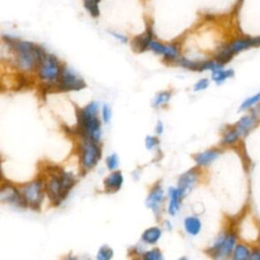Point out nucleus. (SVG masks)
<instances>
[{
  "mask_svg": "<svg viewBox=\"0 0 260 260\" xmlns=\"http://www.w3.org/2000/svg\"><path fill=\"white\" fill-rule=\"evenodd\" d=\"M2 41L13 54V64L21 73H36L47 53L46 49L34 42L11 35H2Z\"/></svg>",
  "mask_w": 260,
  "mask_h": 260,
  "instance_id": "f257e3e1",
  "label": "nucleus"
},
{
  "mask_svg": "<svg viewBox=\"0 0 260 260\" xmlns=\"http://www.w3.org/2000/svg\"><path fill=\"white\" fill-rule=\"evenodd\" d=\"M45 180L46 195L55 206L61 205L77 182L76 176L60 168L51 169Z\"/></svg>",
  "mask_w": 260,
  "mask_h": 260,
  "instance_id": "f03ea898",
  "label": "nucleus"
},
{
  "mask_svg": "<svg viewBox=\"0 0 260 260\" xmlns=\"http://www.w3.org/2000/svg\"><path fill=\"white\" fill-rule=\"evenodd\" d=\"M101 106L91 101L82 108L76 109V133L79 138L90 139L95 142L102 140V119L99 116Z\"/></svg>",
  "mask_w": 260,
  "mask_h": 260,
  "instance_id": "7ed1b4c3",
  "label": "nucleus"
},
{
  "mask_svg": "<svg viewBox=\"0 0 260 260\" xmlns=\"http://www.w3.org/2000/svg\"><path fill=\"white\" fill-rule=\"evenodd\" d=\"M260 47V36H242L234 38L228 42L221 43L213 54V59L225 65L229 63L235 55L249 50L251 48Z\"/></svg>",
  "mask_w": 260,
  "mask_h": 260,
  "instance_id": "20e7f679",
  "label": "nucleus"
},
{
  "mask_svg": "<svg viewBox=\"0 0 260 260\" xmlns=\"http://www.w3.org/2000/svg\"><path fill=\"white\" fill-rule=\"evenodd\" d=\"M63 65L64 64H62L56 55L47 52L36 70L38 79L46 87L55 89L59 81Z\"/></svg>",
  "mask_w": 260,
  "mask_h": 260,
  "instance_id": "39448f33",
  "label": "nucleus"
},
{
  "mask_svg": "<svg viewBox=\"0 0 260 260\" xmlns=\"http://www.w3.org/2000/svg\"><path fill=\"white\" fill-rule=\"evenodd\" d=\"M19 190L26 208L32 210H39L41 208L45 197L47 196L44 178L38 177L26 182L19 187Z\"/></svg>",
  "mask_w": 260,
  "mask_h": 260,
  "instance_id": "423d86ee",
  "label": "nucleus"
},
{
  "mask_svg": "<svg viewBox=\"0 0 260 260\" xmlns=\"http://www.w3.org/2000/svg\"><path fill=\"white\" fill-rule=\"evenodd\" d=\"M79 168L81 172L86 173L96 167L102 157V147L100 142L86 138H80L78 143Z\"/></svg>",
  "mask_w": 260,
  "mask_h": 260,
  "instance_id": "0eeeda50",
  "label": "nucleus"
},
{
  "mask_svg": "<svg viewBox=\"0 0 260 260\" xmlns=\"http://www.w3.org/2000/svg\"><path fill=\"white\" fill-rule=\"evenodd\" d=\"M238 237L234 231H222L214 240L213 244L207 249V253L213 259H224L232 255L237 244Z\"/></svg>",
  "mask_w": 260,
  "mask_h": 260,
  "instance_id": "6e6552de",
  "label": "nucleus"
},
{
  "mask_svg": "<svg viewBox=\"0 0 260 260\" xmlns=\"http://www.w3.org/2000/svg\"><path fill=\"white\" fill-rule=\"evenodd\" d=\"M86 86L84 79L67 65H63L59 81L55 89L63 92L79 91Z\"/></svg>",
  "mask_w": 260,
  "mask_h": 260,
  "instance_id": "1a4fd4ad",
  "label": "nucleus"
},
{
  "mask_svg": "<svg viewBox=\"0 0 260 260\" xmlns=\"http://www.w3.org/2000/svg\"><path fill=\"white\" fill-rule=\"evenodd\" d=\"M148 51H151L155 55L161 56L164 61L167 63H176L181 56V48L178 43L165 44L157 41L155 38L150 42Z\"/></svg>",
  "mask_w": 260,
  "mask_h": 260,
  "instance_id": "9d476101",
  "label": "nucleus"
},
{
  "mask_svg": "<svg viewBox=\"0 0 260 260\" xmlns=\"http://www.w3.org/2000/svg\"><path fill=\"white\" fill-rule=\"evenodd\" d=\"M0 203L9 204L18 208H26L19 187L8 182H2L0 186Z\"/></svg>",
  "mask_w": 260,
  "mask_h": 260,
  "instance_id": "9b49d317",
  "label": "nucleus"
},
{
  "mask_svg": "<svg viewBox=\"0 0 260 260\" xmlns=\"http://www.w3.org/2000/svg\"><path fill=\"white\" fill-rule=\"evenodd\" d=\"M166 201V193L159 182L155 183L148 192L145 200V205L149 208L154 216L158 218L162 212L164 203Z\"/></svg>",
  "mask_w": 260,
  "mask_h": 260,
  "instance_id": "f8f14e48",
  "label": "nucleus"
},
{
  "mask_svg": "<svg viewBox=\"0 0 260 260\" xmlns=\"http://www.w3.org/2000/svg\"><path fill=\"white\" fill-rule=\"evenodd\" d=\"M200 176V172L198 168H193L188 170L187 172L183 173L179 179H178V184L177 187L181 191L184 197H186L190 191L193 189L195 184L198 182Z\"/></svg>",
  "mask_w": 260,
  "mask_h": 260,
  "instance_id": "ddd939ff",
  "label": "nucleus"
},
{
  "mask_svg": "<svg viewBox=\"0 0 260 260\" xmlns=\"http://www.w3.org/2000/svg\"><path fill=\"white\" fill-rule=\"evenodd\" d=\"M153 39H154V32H153L152 25L150 23H147L145 30L131 40V43H130L131 48L136 53H143L145 51H148L149 44Z\"/></svg>",
  "mask_w": 260,
  "mask_h": 260,
  "instance_id": "4468645a",
  "label": "nucleus"
},
{
  "mask_svg": "<svg viewBox=\"0 0 260 260\" xmlns=\"http://www.w3.org/2000/svg\"><path fill=\"white\" fill-rule=\"evenodd\" d=\"M258 118H259V115L252 109V112L250 114L242 116L238 120V122L234 125V127L237 129V131L241 136L245 137L257 125Z\"/></svg>",
  "mask_w": 260,
  "mask_h": 260,
  "instance_id": "2eb2a0df",
  "label": "nucleus"
},
{
  "mask_svg": "<svg viewBox=\"0 0 260 260\" xmlns=\"http://www.w3.org/2000/svg\"><path fill=\"white\" fill-rule=\"evenodd\" d=\"M124 183V176L121 171L115 170L112 171L104 180V190L107 193H116L118 192Z\"/></svg>",
  "mask_w": 260,
  "mask_h": 260,
  "instance_id": "dca6fc26",
  "label": "nucleus"
},
{
  "mask_svg": "<svg viewBox=\"0 0 260 260\" xmlns=\"http://www.w3.org/2000/svg\"><path fill=\"white\" fill-rule=\"evenodd\" d=\"M184 198L178 187H170L168 189V213L170 215L175 216L179 212Z\"/></svg>",
  "mask_w": 260,
  "mask_h": 260,
  "instance_id": "f3484780",
  "label": "nucleus"
},
{
  "mask_svg": "<svg viewBox=\"0 0 260 260\" xmlns=\"http://www.w3.org/2000/svg\"><path fill=\"white\" fill-rule=\"evenodd\" d=\"M221 152H222V149L210 148V149H206L204 151L196 153L193 156V159L198 167H206V166H209L211 162H213L215 159H217L221 154Z\"/></svg>",
  "mask_w": 260,
  "mask_h": 260,
  "instance_id": "a211bd4d",
  "label": "nucleus"
},
{
  "mask_svg": "<svg viewBox=\"0 0 260 260\" xmlns=\"http://www.w3.org/2000/svg\"><path fill=\"white\" fill-rule=\"evenodd\" d=\"M183 225H184L185 232L188 235L192 236V237L197 236L201 232V229H202L201 220L196 215H188V216H186L184 218Z\"/></svg>",
  "mask_w": 260,
  "mask_h": 260,
  "instance_id": "6ab92c4d",
  "label": "nucleus"
},
{
  "mask_svg": "<svg viewBox=\"0 0 260 260\" xmlns=\"http://www.w3.org/2000/svg\"><path fill=\"white\" fill-rule=\"evenodd\" d=\"M162 231L159 226H151L146 229L140 237V240L145 245H155L161 238Z\"/></svg>",
  "mask_w": 260,
  "mask_h": 260,
  "instance_id": "aec40b11",
  "label": "nucleus"
},
{
  "mask_svg": "<svg viewBox=\"0 0 260 260\" xmlns=\"http://www.w3.org/2000/svg\"><path fill=\"white\" fill-rule=\"evenodd\" d=\"M234 75H235V72L233 69H224V67L211 71V79L216 84L223 83L225 80L234 77Z\"/></svg>",
  "mask_w": 260,
  "mask_h": 260,
  "instance_id": "412c9836",
  "label": "nucleus"
},
{
  "mask_svg": "<svg viewBox=\"0 0 260 260\" xmlns=\"http://www.w3.org/2000/svg\"><path fill=\"white\" fill-rule=\"evenodd\" d=\"M250 255H251V250L249 249V247L246 246L245 244L239 243V244H236L231 257L233 260H245V259H250Z\"/></svg>",
  "mask_w": 260,
  "mask_h": 260,
  "instance_id": "4be33fe9",
  "label": "nucleus"
},
{
  "mask_svg": "<svg viewBox=\"0 0 260 260\" xmlns=\"http://www.w3.org/2000/svg\"><path fill=\"white\" fill-rule=\"evenodd\" d=\"M172 99V92L170 90H162L157 92L152 99V108L159 109L169 104Z\"/></svg>",
  "mask_w": 260,
  "mask_h": 260,
  "instance_id": "5701e85b",
  "label": "nucleus"
},
{
  "mask_svg": "<svg viewBox=\"0 0 260 260\" xmlns=\"http://www.w3.org/2000/svg\"><path fill=\"white\" fill-rule=\"evenodd\" d=\"M241 137V135L239 134V132L237 131V129L232 126V127H228V129L223 132L222 137H221V144L222 145H233L236 142L239 141V138Z\"/></svg>",
  "mask_w": 260,
  "mask_h": 260,
  "instance_id": "b1692460",
  "label": "nucleus"
},
{
  "mask_svg": "<svg viewBox=\"0 0 260 260\" xmlns=\"http://www.w3.org/2000/svg\"><path fill=\"white\" fill-rule=\"evenodd\" d=\"M224 65L221 64L220 62L216 61L215 59H207V60H201L198 61V67L197 71L202 72V71H214L220 68H223Z\"/></svg>",
  "mask_w": 260,
  "mask_h": 260,
  "instance_id": "393cba45",
  "label": "nucleus"
},
{
  "mask_svg": "<svg viewBox=\"0 0 260 260\" xmlns=\"http://www.w3.org/2000/svg\"><path fill=\"white\" fill-rule=\"evenodd\" d=\"M101 1L102 0H82L83 7L88 12V14L93 18H98L101 14V10H100Z\"/></svg>",
  "mask_w": 260,
  "mask_h": 260,
  "instance_id": "a878e982",
  "label": "nucleus"
},
{
  "mask_svg": "<svg viewBox=\"0 0 260 260\" xmlns=\"http://www.w3.org/2000/svg\"><path fill=\"white\" fill-rule=\"evenodd\" d=\"M258 103H260V91H258L257 93L247 98L240 106L239 110L240 111H246V110H249V109H252L254 108Z\"/></svg>",
  "mask_w": 260,
  "mask_h": 260,
  "instance_id": "bb28decb",
  "label": "nucleus"
},
{
  "mask_svg": "<svg viewBox=\"0 0 260 260\" xmlns=\"http://www.w3.org/2000/svg\"><path fill=\"white\" fill-rule=\"evenodd\" d=\"M113 257H114V250L110 246L103 245L99 248L96 253L98 260H111Z\"/></svg>",
  "mask_w": 260,
  "mask_h": 260,
  "instance_id": "cd10ccee",
  "label": "nucleus"
},
{
  "mask_svg": "<svg viewBox=\"0 0 260 260\" xmlns=\"http://www.w3.org/2000/svg\"><path fill=\"white\" fill-rule=\"evenodd\" d=\"M140 257L144 260H162L164 259V255L158 248H153L150 250L143 251Z\"/></svg>",
  "mask_w": 260,
  "mask_h": 260,
  "instance_id": "c85d7f7f",
  "label": "nucleus"
},
{
  "mask_svg": "<svg viewBox=\"0 0 260 260\" xmlns=\"http://www.w3.org/2000/svg\"><path fill=\"white\" fill-rule=\"evenodd\" d=\"M120 165V158L117 153H111L106 157V167L109 171H115Z\"/></svg>",
  "mask_w": 260,
  "mask_h": 260,
  "instance_id": "c756f323",
  "label": "nucleus"
},
{
  "mask_svg": "<svg viewBox=\"0 0 260 260\" xmlns=\"http://www.w3.org/2000/svg\"><path fill=\"white\" fill-rule=\"evenodd\" d=\"M144 144H145L146 149L154 150V149H157L159 146V139L157 136L147 135L144 139Z\"/></svg>",
  "mask_w": 260,
  "mask_h": 260,
  "instance_id": "7c9ffc66",
  "label": "nucleus"
},
{
  "mask_svg": "<svg viewBox=\"0 0 260 260\" xmlns=\"http://www.w3.org/2000/svg\"><path fill=\"white\" fill-rule=\"evenodd\" d=\"M101 119L105 124H109L111 122L112 108L108 104H105L101 107Z\"/></svg>",
  "mask_w": 260,
  "mask_h": 260,
  "instance_id": "2f4dec72",
  "label": "nucleus"
},
{
  "mask_svg": "<svg viewBox=\"0 0 260 260\" xmlns=\"http://www.w3.org/2000/svg\"><path fill=\"white\" fill-rule=\"evenodd\" d=\"M208 85H209V80L207 79V78H201V79H199L194 85H193V91H196V92H198V91H202V90H204V89H206L207 87H208Z\"/></svg>",
  "mask_w": 260,
  "mask_h": 260,
  "instance_id": "473e14b6",
  "label": "nucleus"
},
{
  "mask_svg": "<svg viewBox=\"0 0 260 260\" xmlns=\"http://www.w3.org/2000/svg\"><path fill=\"white\" fill-rule=\"evenodd\" d=\"M115 40H117L118 42H120L121 44H127L128 42H129V40H128V37L127 36H125V35H123V34H121V32H119V31H115V30H109L108 31Z\"/></svg>",
  "mask_w": 260,
  "mask_h": 260,
  "instance_id": "72a5a7b5",
  "label": "nucleus"
},
{
  "mask_svg": "<svg viewBox=\"0 0 260 260\" xmlns=\"http://www.w3.org/2000/svg\"><path fill=\"white\" fill-rule=\"evenodd\" d=\"M250 259L252 260H260V247H256L251 250Z\"/></svg>",
  "mask_w": 260,
  "mask_h": 260,
  "instance_id": "f704fd0d",
  "label": "nucleus"
},
{
  "mask_svg": "<svg viewBox=\"0 0 260 260\" xmlns=\"http://www.w3.org/2000/svg\"><path fill=\"white\" fill-rule=\"evenodd\" d=\"M164 130H165V126H164V123L161 121H157L155 127H154V131H155V134L156 135H161L164 133Z\"/></svg>",
  "mask_w": 260,
  "mask_h": 260,
  "instance_id": "c9c22d12",
  "label": "nucleus"
},
{
  "mask_svg": "<svg viewBox=\"0 0 260 260\" xmlns=\"http://www.w3.org/2000/svg\"><path fill=\"white\" fill-rule=\"evenodd\" d=\"M258 115H260V105H258L257 107H256V109H254V108H252Z\"/></svg>",
  "mask_w": 260,
  "mask_h": 260,
  "instance_id": "e433bc0d",
  "label": "nucleus"
},
{
  "mask_svg": "<svg viewBox=\"0 0 260 260\" xmlns=\"http://www.w3.org/2000/svg\"><path fill=\"white\" fill-rule=\"evenodd\" d=\"M1 184H2V179H1V176H0V186H1Z\"/></svg>",
  "mask_w": 260,
  "mask_h": 260,
  "instance_id": "4c0bfd02",
  "label": "nucleus"
}]
</instances>
